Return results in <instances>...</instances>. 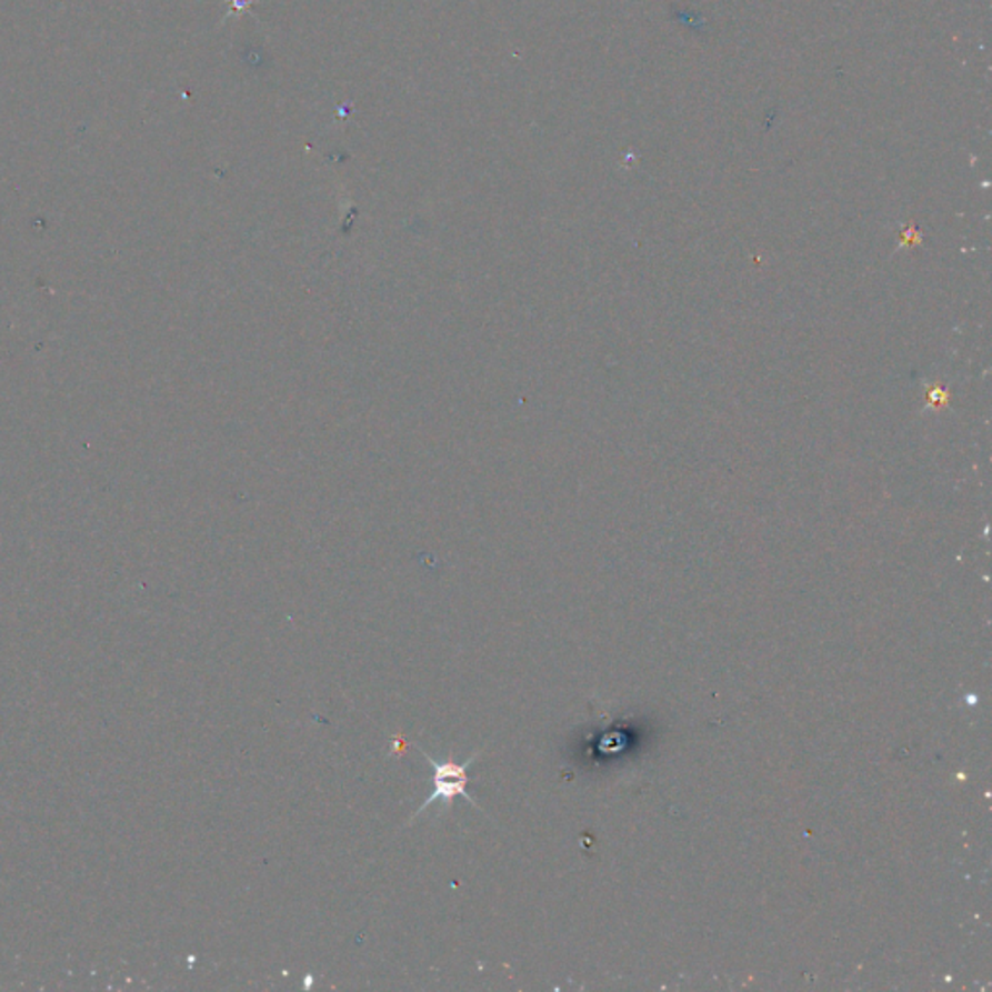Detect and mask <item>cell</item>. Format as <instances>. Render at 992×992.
<instances>
[{
    "instance_id": "cell-1",
    "label": "cell",
    "mask_w": 992,
    "mask_h": 992,
    "mask_svg": "<svg viewBox=\"0 0 992 992\" xmlns=\"http://www.w3.org/2000/svg\"><path fill=\"white\" fill-rule=\"evenodd\" d=\"M421 754H423L424 760H427V762L432 765V770H434V775H432L434 785H432L431 795L424 799L423 804L419 806V811L411 816V820H415L417 816H419L421 812L427 811L431 804L444 803L447 806H450L452 799H455V796H465L473 806L481 809L478 801H475V796L471 795L470 791H468V781H470L468 768L478 760L479 752H475L473 756L468 758L463 764H458V762H452V760H442V762H439V760H434L431 754H427L424 750H421Z\"/></svg>"
}]
</instances>
